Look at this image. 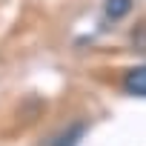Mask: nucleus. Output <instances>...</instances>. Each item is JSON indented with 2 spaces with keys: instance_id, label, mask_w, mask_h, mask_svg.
<instances>
[{
  "instance_id": "nucleus-1",
  "label": "nucleus",
  "mask_w": 146,
  "mask_h": 146,
  "mask_svg": "<svg viewBox=\"0 0 146 146\" xmlns=\"http://www.w3.org/2000/svg\"><path fill=\"white\" fill-rule=\"evenodd\" d=\"M123 89L135 98H146V63L143 66H135L126 72V78H123Z\"/></svg>"
},
{
  "instance_id": "nucleus-2",
  "label": "nucleus",
  "mask_w": 146,
  "mask_h": 146,
  "mask_svg": "<svg viewBox=\"0 0 146 146\" xmlns=\"http://www.w3.org/2000/svg\"><path fill=\"white\" fill-rule=\"evenodd\" d=\"M80 137H83V123H72L66 132H60V135L52 140V146H78Z\"/></svg>"
},
{
  "instance_id": "nucleus-3",
  "label": "nucleus",
  "mask_w": 146,
  "mask_h": 146,
  "mask_svg": "<svg viewBox=\"0 0 146 146\" xmlns=\"http://www.w3.org/2000/svg\"><path fill=\"white\" fill-rule=\"evenodd\" d=\"M103 12L109 20H123L129 12H132V0H106L103 3Z\"/></svg>"
}]
</instances>
